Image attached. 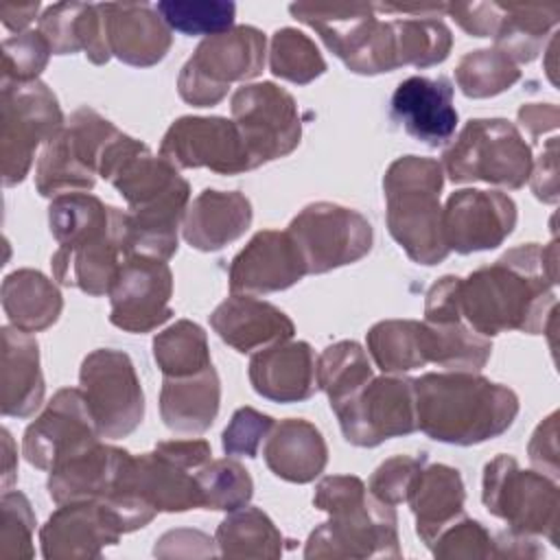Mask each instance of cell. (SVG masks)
Here are the masks:
<instances>
[{"instance_id": "cell-3", "label": "cell", "mask_w": 560, "mask_h": 560, "mask_svg": "<svg viewBox=\"0 0 560 560\" xmlns=\"http://www.w3.org/2000/svg\"><path fill=\"white\" fill-rule=\"evenodd\" d=\"M416 424L444 444L472 446L505 433L518 416V396L477 372H429L413 378Z\"/></svg>"}, {"instance_id": "cell-20", "label": "cell", "mask_w": 560, "mask_h": 560, "mask_svg": "<svg viewBox=\"0 0 560 560\" xmlns=\"http://www.w3.org/2000/svg\"><path fill=\"white\" fill-rule=\"evenodd\" d=\"M120 536L122 529L101 499L61 503L39 529L42 556L48 560L101 558Z\"/></svg>"}, {"instance_id": "cell-46", "label": "cell", "mask_w": 560, "mask_h": 560, "mask_svg": "<svg viewBox=\"0 0 560 560\" xmlns=\"http://www.w3.org/2000/svg\"><path fill=\"white\" fill-rule=\"evenodd\" d=\"M155 9L171 31L206 37L230 31L236 15V4L221 0H166Z\"/></svg>"}, {"instance_id": "cell-42", "label": "cell", "mask_w": 560, "mask_h": 560, "mask_svg": "<svg viewBox=\"0 0 560 560\" xmlns=\"http://www.w3.org/2000/svg\"><path fill=\"white\" fill-rule=\"evenodd\" d=\"M372 376L368 352L350 339L330 343L317 359V387L328 396L330 409L348 400Z\"/></svg>"}, {"instance_id": "cell-19", "label": "cell", "mask_w": 560, "mask_h": 560, "mask_svg": "<svg viewBox=\"0 0 560 560\" xmlns=\"http://www.w3.org/2000/svg\"><path fill=\"white\" fill-rule=\"evenodd\" d=\"M516 228V203L501 190L462 188L442 208V234L448 252L472 254L499 247Z\"/></svg>"}, {"instance_id": "cell-24", "label": "cell", "mask_w": 560, "mask_h": 560, "mask_svg": "<svg viewBox=\"0 0 560 560\" xmlns=\"http://www.w3.org/2000/svg\"><path fill=\"white\" fill-rule=\"evenodd\" d=\"M98 7L105 22L109 52L122 63L149 68L166 57L173 35L153 4L105 2Z\"/></svg>"}, {"instance_id": "cell-30", "label": "cell", "mask_w": 560, "mask_h": 560, "mask_svg": "<svg viewBox=\"0 0 560 560\" xmlns=\"http://www.w3.org/2000/svg\"><path fill=\"white\" fill-rule=\"evenodd\" d=\"M37 31L46 37L52 55H72L83 50L85 57L96 66L107 63L112 57L98 4H50L37 18Z\"/></svg>"}, {"instance_id": "cell-58", "label": "cell", "mask_w": 560, "mask_h": 560, "mask_svg": "<svg viewBox=\"0 0 560 560\" xmlns=\"http://www.w3.org/2000/svg\"><path fill=\"white\" fill-rule=\"evenodd\" d=\"M37 11H39V2H24V4L4 2L0 4V20L9 31L18 35L26 31V26L35 20Z\"/></svg>"}, {"instance_id": "cell-43", "label": "cell", "mask_w": 560, "mask_h": 560, "mask_svg": "<svg viewBox=\"0 0 560 560\" xmlns=\"http://www.w3.org/2000/svg\"><path fill=\"white\" fill-rule=\"evenodd\" d=\"M521 79L518 66L497 48L466 52L455 66V83L468 98H490Z\"/></svg>"}, {"instance_id": "cell-49", "label": "cell", "mask_w": 560, "mask_h": 560, "mask_svg": "<svg viewBox=\"0 0 560 560\" xmlns=\"http://www.w3.org/2000/svg\"><path fill=\"white\" fill-rule=\"evenodd\" d=\"M494 538L492 534L479 523L468 518L466 514L459 516L455 523L444 527L429 549L435 558L448 560H475V558H494Z\"/></svg>"}, {"instance_id": "cell-57", "label": "cell", "mask_w": 560, "mask_h": 560, "mask_svg": "<svg viewBox=\"0 0 560 560\" xmlns=\"http://www.w3.org/2000/svg\"><path fill=\"white\" fill-rule=\"evenodd\" d=\"M494 542V558H540L545 556V549L538 545L536 536L518 534V532H501L492 536Z\"/></svg>"}, {"instance_id": "cell-52", "label": "cell", "mask_w": 560, "mask_h": 560, "mask_svg": "<svg viewBox=\"0 0 560 560\" xmlns=\"http://www.w3.org/2000/svg\"><path fill=\"white\" fill-rule=\"evenodd\" d=\"M446 13L472 37H494L501 22L499 2H453L446 4Z\"/></svg>"}, {"instance_id": "cell-51", "label": "cell", "mask_w": 560, "mask_h": 560, "mask_svg": "<svg viewBox=\"0 0 560 560\" xmlns=\"http://www.w3.org/2000/svg\"><path fill=\"white\" fill-rule=\"evenodd\" d=\"M273 424L276 422L271 416L254 407L236 409L221 435L223 453L230 457H256Z\"/></svg>"}, {"instance_id": "cell-41", "label": "cell", "mask_w": 560, "mask_h": 560, "mask_svg": "<svg viewBox=\"0 0 560 560\" xmlns=\"http://www.w3.org/2000/svg\"><path fill=\"white\" fill-rule=\"evenodd\" d=\"M153 359L164 376H190L212 365L206 330L190 322L177 319L153 339Z\"/></svg>"}, {"instance_id": "cell-29", "label": "cell", "mask_w": 560, "mask_h": 560, "mask_svg": "<svg viewBox=\"0 0 560 560\" xmlns=\"http://www.w3.org/2000/svg\"><path fill=\"white\" fill-rule=\"evenodd\" d=\"M262 457L276 477L291 483H311L328 464V446L313 422L287 418L271 427L262 444Z\"/></svg>"}, {"instance_id": "cell-1", "label": "cell", "mask_w": 560, "mask_h": 560, "mask_svg": "<svg viewBox=\"0 0 560 560\" xmlns=\"http://www.w3.org/2000/svg\"><path fill=\"white\" fill-rule=\"evenodd\" d=\"M556 241L527 243L475 269L459 280L462 319L488 339L508 330L545 332L556 315Z\"/></svg>"}, {"instance_id": "cell-4", "label": "cell", "mask_w": 560, "mask_h": 560, "mask_svg": "<svg viewBox=\"0 0 560 560\" xmlns=\"http://www.w3.org/2000/svg\"><path fill=\"white\" fill-rule=\"evenodd\" d=\"M313 503L328 514L304 545V558H400L394 505L378 501L354 475H328L315 486Z\"/></svg>"}, {"instance_id": "cell-9", "label": "cell", "mask_w": 560, "mask_h": 560, "mask_svg": "<svg viewBox=\"0 0 560 560\" xmlns=\"http://www.w3.org/2000/svg\"><path fill=\"white\" fill-rule=\"evenodd\" d=\"M267 39L256 26H232L203 37L177 77L179 96L195 107H212L236 81H252L265 68Z\"/></svg>"}, {"instance_id": "cell-54", "label": "cell", "mask_w": 560, "mask_h": 560, "mask_svg": "<svg viewBox=\"0 0 560 560\" xmlns=\"http://www.w3.org/2000/svg\"><path fill=\"white\" fill-rule=\"evenodd\" d=\"M529 186L542 203H558V138H549L532 166Z\"/></svg>"}, {"instance_id": "cell-2", "label": "cell", "mask_w": 560, "mask_h": 560, "mask_svg": "<svg viewBox=\"0 0 560 560\" xmlns=\"http://www.w3.org/2000/svg\"><path fill=\"white\" fill-rule=\"evenodd\" d=\"M98 175L127 201V256L168 260L177 252V232L190 203V184L149 147L118 133L105 149Z\"/></svg>"}, {"instance_id": "cell-59", "label": "cell", "mask_w": 560, "mask_h": 560, "mask_svg": "<svg viewBox=\"0 0 560 560\" xmlns=\"http://www.w3.org/2000/svg\"><path fill=\"white\" fill-rule=\"evenodd\" d=\"M0 435H2V453H4L2 455V490H9L18 472V451L9 429H2Z\"/></svg>"}, {"instance_id": "cell-56", "label": "cell", "mask_w": 560, "mask_h": 560, "mask_svg": "<svg viewBox=\"0 0 560 560\" xmlns=\"http://www.w3.org/2000/svg\"><path fill=\"white\" fill-rule=\"evenodd\" d=\"M516 118L532 138H538L545 131H551L558 127L560 112L553 103H525L518 107Z\"/></svg>"}, {"instance_id": "cell-47", "label": "cell", "mask_w": 560, "mask_h": 560, "mask_svg": "<svg viewBox=\"0 0 560 560\" xmlns=\"http://www.w3.org/2000/svg\"><path fill=\"white\" fill-rule=\"evenodd\" d=\"M0 510V560H31L35 514L28 499L20 490H4Z\"/></svg>"}, {"instance_id": "cell-12", "label": "cell", "mask_w": 560, "mask_h": 560, "mask_svg": "<svg viewBox=\"0 0 560 560\" xmlns=\"http://www.w3.org/2000/svg\"><path fill=\"white\" fill-rule=\"evenodd\" d=\"M298 245L306 273H326L370 254L374 230L359 212L332 201L304 206L287 228Z\"/></svg>"}, {"instance_id": "cell-6", "label": "cell", "mask_w": 560, "mask_h": 560, "mask_svg": "<svg viewBox=\"0 0 560 560\" xmlns=\"http://www.w3.org/2000/svg\"><path fill=\"white\" fill-rule=\"evenodd\" d=\"M291 15L311 26L350 72L381 74L398 66L392 20L370 2H293Z\"/></svg>"}, {"instance_id": "cell-37", "label": "cell", "mask_w": 560, "mask_h": 560, "mask_svg": "<svg viewBox=\"0 0 560 560\" xmlns=\"http://www.w3.org/2000/svg\"><path fill=\"white\" fill-rule=\"evenodd\" d=\"M214 542L223 558L273 560L282 556V534L258 508L245 505L230 512L217 527Z\"/></svg>"}, {"instance_id": "cell-21", "label": "cell", "mask_w": 560, "mask_h": 560, "mask_svg": "<svg viewBox=\"0 0 560 560\" xmlns=\"http://www.w3.org/2000/svg\"><path fill=\"white\" fill-rule=\"evenodd\" d=\"M304 276V258L289 232L260 230L232 258L228 280L232 293L254 295L284 291Z\"/></svg>"}, {"instance_id": "cell-32", "label": "cell", "mask_w": 560, "mask_h": 560, "mask_svg": "<svg viewBox=\"0 0 560 560\" xmlns=\"http://www.w3.org/2000/svg\"><path fill=\"white\" fill-rule=\"evenodd\" d=\"M466 490L457 468L446 464H429L416 479L407 499L416 516V534L429 547L433 538L464 516Z\"/></svg>"}, {"instance_id": "cell-14", "label": "cell", "mask_w": 560, "mask_h": 560, "mask_svg": "<svg viewBox=\"0 0 560 560\" xmlns=\"http://www.w3.org/2000/svg\"><path fill=\"white\" fill-rule=\"evenodd\" d=\"M230 109L254 168L289 155L300 144L298 103L284 88L271 81L243 83L232 94Z\"/></svg>"}, {"instance_id": "cell-27", "label": "cell", "mask_w": 560, "mask_h": 560, "mask_svg": "<svg viewBox=\"0 0 560 560\" xmlns=\"http://www.w3.org/2000/svg\"><path fill=\"white\" fill-rule=\"evenodd\" d=\"M252 203L238 190H201L182 221L184 241L199 252H219L252 225Z\"/></svg>"}, {"instance_id": "cell-40", "label": "cell", "mask_w": 560, "mask_h": 560, "mask_svg": "<svg viewBox=\"0 0 560 560\" xmlns=\"http://www.w3.org/2000/svg\"><path fill=\"white\" fill-rule=\"evenodd\" d=\"M424 326L429 363H435L451 372H479L488 363L492 354L490 339L475 332L466 322H424Z\"/></svg>"}, {"instance_id": "cell-35", "label": "cell", "mask_w": 560, "mask_h": 560, "mask_svg": "<svg viewBox=\"0 0 560 560\" xmlns=\"http://www.w3.org/2000/svg\"><path fill=\"white\" fill-rule=\"evenodd\" d=\"M501 22L494 33V48L516 66L529 63L545 48V39L560 18L558 2H499Z\"/></svg>"}, {"instance_id": "cell-13", "label": "cell", "mask_w": 560, "mask_h": 560, "mask_svg": "<svg viewBox=\"0 0 560 560\" xmlns=\"http://www.w3.org/2000/svg\"><path fill=\"white\" fill-rule=\"evenodd\" d=\"M79 385L101 438L120 440L140 427L144 392L129 354L114 348L90 352L81 363Z\"/></svg>"}, {"instance_id": "cell-17", "label": "cell", "mask_w": 560, "mask_h": 560, "mask_svg": "<svg viewBox=\"0 0 560 560\" xmlns=\"http://www.w3.org/2000/svg\"><path fill=\"white\" fill-rule=\"evenodd\" d=\"M160 155L175 168H210L219 175L254 171L234 120L223 116H182L164 133Z\"/></svg>"}, {"instance_id": "cell-36", "label": "cell", "mask_w": 560, "mask_h": 560, "mask_svg": "<svg viewBox=\"0 0 560 560\" xmlns=\"http://www.w3.org/2000/svg\"><path fill=\"white\" fill-rule=\"evenodd\" d=\"M368 352L383 374H407L429 363L427 326L416 319H383L368 330Z\"/></svg>"}, {"instance_id": "cell-25", "label": "cell", "mask_w": 560, "mask_h": 560, "mask_svg": "<svg viewBox=\"0 0 560 560\" xmlns=\"http://www.w3.org/2000/svg\"><path fill=\"white\" fill-rule=\"evenodd\" d=\"M212 330L236 352H258L295 332L291 317L271 302L247 293H232L210 315Z\"/></svg>"}, {"instance_id": "cell-15", "label": "cell", "mask_w": 560, "mask_h": 560, "mask_svg": "<svg viewBox=\"0 0 560 560\" xmlns=\"http://www.w3.org/2000/svg\"><path fill=\"white\" fill-rule=\"evenodd\" d=\"M332 411L346 442L361 448L409 435L418 429L413 378L402 374L372 376L348 400L332 407Z\"/></svg>"}, {"instance_id": "cell-8", "label": "cell", "mask_w": 560, "mask_h": 560, "mask_svg": "<svg viewBox=\"0 0 560 560\" xmlns=\"http://www.w3.org/2000/svg\"><path fill=\"white\" fill-rule=\"evenodd\" d=\"M481 501L492 516L508 523V529L560 545V490L556 479L523 470L510 455H497L483 466Z\"/></svg>"}, {"instance_id": "cell-53", "label": "cell", "mask_w": 560, "mask_h": 560, "mask_svg": "<svg viewBox=\"0 0 560 560\" xmlns=\"http://www.w3.org/2000/svg\"><path fill=\"white\" fill-rule=\"evenodd\" d=\"M529 462L547 477L558 479V413L551 411L532 433Z\"/></svg>"}, {"instance_id": "cell-38", "label": "cell", "mask_w": 560, "mask_h": 560, "mask_svg": "<svg viewBox=\"0 0 560 560\" xmlns=\"http://www.w3.org/2000/svg\"><path fill=\"white\" fill-rule=\"evenodd\" d=\"M114 212L116 206H107L85 190L59 195L48 206L50 234L59 247L83 243L107 232L114 223Z\"/></svg>"}, {"instance_id": "cell-11", "label": "cell", "mask_w": 560, "mask_h": 560, "mask_svg": "<svg viewBox=\"0 0 560 560\" xmlns=\"http://www.w3.org/2000/svg\"><path fill=\"white\" fill-rule=\"evenodd\" d=\"M63 112L44 81L2 83L0 101V173L4 186L28 175L35 151L63 129Z\"/></svg>"}, {"instance_id": "cell-44", "label": "cell", "mask_w": 560, "mask_h": 560, "mask_svg": "<svg viewBox=\"0 0 560 560\" xmlns=\"http://www.w3.org/2000/svg\"><path fill=\"white\" fill-rule=\"evenodd\" d=\"M269 68L284 81L306 85L326 72V61L308 35L284 26L271 35Z\"/></svg>"}, {"instance_id": "cell-26", "label": "cell", "mask_w": 560, "mask_h": 560, "mask_svg": "<svg viewBox=\"0 0 560 560\" xmlns=\"http://www.w3.org/2000/svg\"><path fill=\"white\" fill-rule=\"evenodd\" d=\"M254 392L273 402H302L317 387V359L306 341H280L249 359Z\"/></svg>"}, {"instance_id": "cell-45", "label": "cell", "mask_w": 560, "mask_h": 560, "mask_svg": "<svg viewBox=\"0 0 560 560\" xmlns=\"http://www.w3.org/2000/svg\"><path fill=\"white\" fill-rule=\"evenodd\" d=\"M201 492V508L234 512L245 508L254 494V481L249 470L236 459H210L197 472Z\"/></svg>"}, {"instance_id": "cell-55", "label": "cell", "mask_w": 560, "mask_h": 560, "mask_svg": "<svg viewBox=\"0 0 560 560\" xmlns=\"http://www.w3.org/2000/svg\"><path fill=\"white\" fill-rule=\"evenodd\" d=\"M214 540L197 529H173L166 532L153 547V553L160 558H173V556H214Z\"/></svg>"}, {"instance_id": "cell-48", "label": "cell", "mask_w": 560, "mask_h": 560, "mask_svg": "<svg viewBox=\"0 0 560 560\" xmlns=\"http://www.w3.org/2000/svg\"><path fill=\"white\" fill-rule=\"evenodd\" d=\"M52 50L39 31H24L2 42V83L37 81Z\"/></svg>"}, {"instance_id": "cell-50", "label": "cell", "mask_w": 560, "mask_h": 560, "mask_svg": "<svg viewBox=\"0 0 560 560\" xmlns=\"http://www.w3.org/2000/svg\"><path fill=\"white\" fill-rule=\"evenodd\" d=\"M427 466V457L413 455H394L385 459L370 477L368 490L387 505L407 503L418 475Z\"/></svg>"}, {"instance_id": "cell-31", "label": "cell", "mask_w": 560, "mask_h": 560, "mask_svg": "<svg viewBox=\"0 0 560 560\" xmlns=\"http://www.w3.org/2000/svg\"><path fill=\"white\" fill-rule=\"evenodd\" d=\"M221 402V383L210 365L190 376H164L160 389V416L175 433L197 435L212 427Z\"/></svg>"}, {"instance_id": "cell-28", "label": "cell", "mask_w": 560, "mask_h": 560, "mask_svg": "<svg viewBox=\"0 0 560 560\" xmlns=\"http://www.w3.org/2000/svg\"><path fill=\"white\" fill-rule=\"evenodd\" d=\"M0 411L9 418H31L44 402L39 346L28 332L2 326Z\"/></svg>"}, {"instance_id": "cell-5", "label": "cell", "mask_w": 560, "mask_h": 560, "mask_svg": "<svg viewBox=\"0 0 560 560\" xmlns=\"http://www.w3.org/2000/svg\"><path fill=\"white\" fill-rule=\"evenodd\" d=\"M442 164L422 155L396 158L383 175L387 230L418 265H438L451 254L442 234Z\"/></svg>"}, {"instance_id": "cell-22", "label": "cell", "mask_w": 560, "mask_h": 560, "mask_svg": "<svg viewBox=\"0 0 560 560\" xmlns=\"http://www.w3.org/2000/svg\"><path fill=\"white\" fill-rule=\"evenodd\" d=\"M127 212L116 208L114 223L107 232L77 245L57 247L52 254V276L63 287L81 289L88 295H105L127 258Z\"/></svg>"}, {"instance_id": "cell-10", "label": "cell", "mask_w": 560, "mask_h": 560, "mask_svg": "<svg viewBox=\"0 0 560 560\" xmlns=\"http://www.w3.org/2000/svg\"><path fill=\"white\" fill-rule=\"evenodd\" d=\"M120 133L92 107L70 114L63 129L44 144L35 166V188L42 197L92 190L107 144Z\"/></svg>"}, {"instance_id": "cell-23", "label": "cell", "mask_w": 560, "mask_h": 560, "mask_svg": "<svg viewBox=\"0 0 560 560\" xmlns=\"http://www.w3.org/2000/svg\"><path fill=\"white\" fill-rule=\"evenodd\" d=\"M392 118L427 147H444L457 129L453 83L446 77H409L392 94Z\"/></svg>"}, {"instance_id": "cell-33", "label": "cell", "mask_w": 560, "mask_h": 560, "mask_svg": "<svg viewBox=\"0 0 560 560\" xmlns=\"http://www.w3.org/2000/svg\"><path fill=\"white\" fill-rule=\"evenodd\" d=\"M127 455L129 453L125 448L98 442L81 455L59 464L48 472L46 488L50 499L57 505L83 499H103L114 486Z\"/></svg>"}, {"instance_id": "cell-34", "label": "cell", "mask_w": 560, "mask_h": 560, "mask_svg": "<svg viewBox=\"0 0 560 560\" xmlns=\"http://www.w3.org/2000/svg\"><path fill=\"white\" fill-rule=\"evenodd\" d=\"M0 298L9 324L28 335L50 328L63 311L59 287L37 269L11 271Z\"/></svg>"}, {"instance_id": "cell-16", "label": "cell", "mask_w": 560, "mask_h": 560, "mask_svg": "<svg viewBox=\"0 0 560 560\" xmlns=\"http://www.w3.org/2000/svg\"><path fill=\"white\" fill-rule=\"evenodd\" d=\"M98 438L101 433L83 392L79 387H63L26 427L22 453L31 466L50 472L98 444Z\"/></svg>"}, {"instance_id": "cell-18", "label": "cell", "mask_w": 560, "mask_h": 560, "mask_svg": "<svg viewBox=\"0 0 560 560\" xmlns=\"http://www.w3.org/2000/svg\"><path fill=\"white\" fill-rule=\"evenodd\" d=\"M109 322L125 332H151L171 319L173 273L166 260L127 256L109 287Z\"/></svg>"}, {"instance_id": "cell-7", "label": "cell", "mask_w": 560, "mask_h": 560, "mask_svg": "<svg viewBox=\"0 0 560 560\" xmlns=\"http://www.w3.org/2000/svg\"><path fill=\"white\" fill-rule=\"evenodd\" d=\"M532 147L505 118H470L442 155L453 184L486 182L518 190L529 182Z\"/></svg>"}, {"instance_id": "cell-39", "label": "cell", "mask_w": 560, "mask_h": 560, "mask_svg": "<svg viewBox=\"0 0 560 560\" xmlns=\"http://www.w3.org/2000/svg\"><path fill=\"white\" fill-rule=\"evenodd\" d=\"M378 13H385V11L378 9ZM392 26L396 37L398 66L431 68L442 63L451 52L453 35H451V28L440 18L392 15Z\"/></svg>"}]
</instances>
